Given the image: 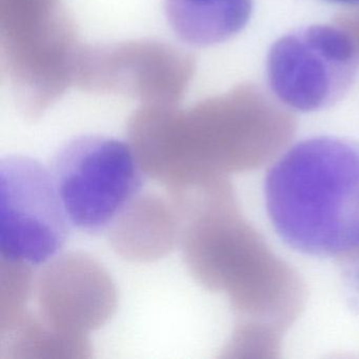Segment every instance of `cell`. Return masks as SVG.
Instances as JSON below:
<instances>
[{"mask_svg": "<svg viewBox=\"0 0 359 359\" xmlns=\"http://www.w3.org/2000/svg\"><path fill=\"white\" fill-rule=\"evenodd\" d=\"M264 192L269 219L287 247L315 257L358 253L359 142H296L269 169Z\"/></svg>", "mask_w": 359, "mask_h": 359, "instance_id": "obj_1", "label": "cell"}, {"mask_svg": "<svg viewBox=\"0 0 359 359\" xmlns=\"http://www.w3.org/2000/svg\"><path fill=\"white\" fill-rule=\"evenodd\" d=\"M49 170L71 226L92 235L108 232L147 177L129 144L102 135L73 138Z\"/></svg>", "mask_w": 359, "mask_h": 359, "instance_id": "obj_2", "label": "cell"}, {"mask_svg": "<svg viewBox=\"0 0 359 359\" xmlns=\"http://www.w3.org/2000/svg\"><path fill=\"white\" fill-rule=\"evenodd\" d=\"M358 65L356 43L346 30L312 25L273 43L266 56V81L287 108L317 112L346 97L356 81Z\"/></svg>", "mask_w": 359, "mask_h": 359, "instance_id": "obj_3", "label": "cell"}, {"mask_svg": "<svg viewBox=\"0 0 359 359\" xmlns=\"http://www.w3.org/2000/svg\"><path fill=\"white\" fill-rule=\"evenodd\" d=\"M70 222L50 170L20 155L0 161V258L36 266L60 255Z\"/></svg>", "mask_w": 359, "mask_h": 359, "instance_id": "obj_4", "label": "cell"}, {"mask_svg": "<svg viewBox=\"0 0 359 359\" xmlns=\"http://www.w3.org/2000/svg\"><path fill=\"white\" fill-rule=\"evenodd\" d=\"M37 313L53 329L87 336L117 309V290L107 269L83 252L57 255L35 279Z\"/></svg>", "mask_w": 359, "mask_h": 359, "instance_id": "obj_5", "label": "cell"}, {"mask_svg": "<svg viewBox=\"0 0 359 359\" xmlns=\"http://www.w3.org/2000/svg\"><path fill=\"white\" fill-rule=\"evenodd\" d=\"M107 233L117 255L129 262H151L180 245L182 222L169 197L140 193Z\"/></svg>", "mask_w": 359, "mask_h": 359, "instance_id": "obj_6", "label": "cell"}, {"mask_svg": "<svg viewBox=\"0 0 359 359\" xmlns=\"http://www.w3.org/2000/svg\"><path fill=\"white\" fill-rule=\"evenodd\" d=\"M253 0H165V14L176 36L194 47L224 43L247 26Z\"/></svg>", "mask_w": 359, "mask_h": 359, "instance_id": "obj_7", "label": "cell"}, {"mask_svg": "<svg viewBox=\"0 0 359 359\" xmlns=\"http://www.w3.org/2000/svg\"><path fill=\"white\" fill-rule=\"evenodd\" d=\"M0 359L91 358L88 336L62 333L39 313L28 311L15 325L0 334Z\"/></svg>", "mask_w": 359, "mask_h": 359, "instance_id": "obj_8", "label": "cell"}, {"mask_svg": "<svg viewBox=\"0 0 359 359\" xmlns=\"http://www.w3.org/2000/svg\"><path fill=\"white\" fill-rule=\"evenodd\" d=\"M35 268L0 258V334L22 318L27 304L34 295Z\"/></svg>", "mask_w": 359, "mask_h": 359, "instance_id": "obj_9", "label": "cell"}, {"mask_svg": "<svg viewBox=\"0 0 359 359\" xmlns=\"http://www.w3.org/2000/svg\"><path fill=\"white\" fill-rule=\"evenodd\" d=\"M325 3L333 5L346 6V7H356L359 6V0H323Z\"/></svg>", "mask_w": 359, "mask_h": 359, "instance_id": "obj_10", "label": "cell"}, {"mask_svg": "<svg viewBox=\"0 0 359 359\" xmlns=\"http://www.w3.org/2000/svg\"><path fill=\"white\" fill-rule=\"evenodd\" d=\"M357 278H358V281H359V269H358V273H357Z\"/></svg>", "mask_w": 359, "mask_h": 359, "instance_id": "obj_11", "label": "cell"}]
</instances>
